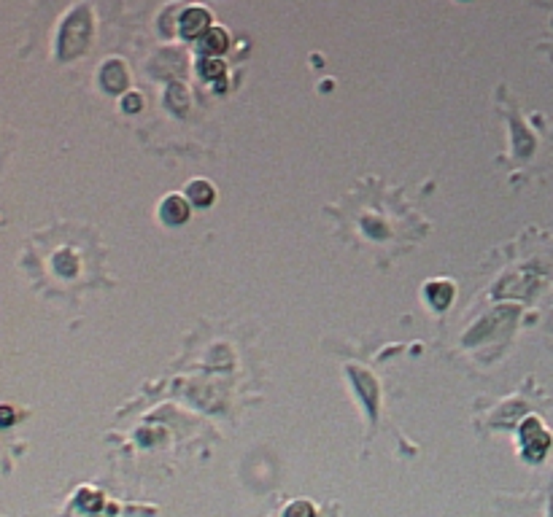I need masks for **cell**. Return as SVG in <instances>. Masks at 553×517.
Wrapping results in <instances>:
<instances>
[{
  "mask_svg": "<svg viewBox=\"0 0 553 517\" xmlns=\"http://www.w3.org/2000/svg\"><path fill=\"white\" fill-rule=\"evenodd\" d=\"M90 30H92V22H90V11L87 8H76L73 14L68 16V22L62 25L60 32V57L71 60V57H78L84 49H87V41H90Z\"/></svg>",
  "mask_w": 553,
  "mask_h": 517,
  "instance_id": "6da1fadb",
  "label": "cell"
},
{
  "mask_svg": "<svg viewBox=\"0 0 553 517\" xmlns=\"http://www.w3.org/2000/svg\"><path fill=\"white\" fill-rule=\"evenodd\" d=\"M551 447V434L537 418H526L521 423V450L529 461H540Z\"/></svg>",
  "mask_w": 553,
  "mask_h": 517,
  "instance_id": "7a4b0ae2",
  "label": "cell"
},
{
  "mask_svg": "<svg viewBox=\"0 0 553 517\" xmlns=\"http://www.w3.org/2000/svg\"><path fill=\"white\" fill-rule=\"evenodd\" d=\"M211 30V14L205 8H189L181 16V35L184 38H202Z\"/></svg>",
  "mask_w": 553,
  "mask_h": 517,
  "instance_id": "3957f363",
  "label": "cell"
},
{
  "mask_svg": "<svg viewBox=\"0 0 553 517\" xmlns=\"http://www.w3.org/2000/svg\"><path fill=\"white\" fill-rule=\"evenodd\" d=\"M159 216H162V221H165V224H184L186 218H189V205H186L184 197L173 194V197H168L165 202H162Z\"/></svg>",
  "mask_w": 553,
  "mask_h": 517,
  "instance_id": "277c9868",
  "label": "cell"
},
{
  "mask_svg": "<svg viewBox=\"0 0 553 517\" xmlns=\"http://www.w3.org/2000/svg\"><path fill=\"white\" fill-rule=\"evenodd\" d=\"M103 84H106L108 92H122L127 87V73H124L122 62H106L103 68Z\"/></svg>",
  "mask_w": 553,
  "mask_h": 517,
  "instance_id": "5b68a950",
  "label": "cell"
},
{
  "mask_svg": "<svg viewBox=\"0 0 553 517\" xmlns=\"http://www.w3.org/2000/svg\"><path fill=\"white\" fill-rule=\"evenodd\" d=\"M224 49H227V32L219 30V27H211V30L200 38V51L202 54H208V57L221 54Z\"/></svg>",
  "mask_w": 553,
  "mask_h": 517,
  "instance_id": "8992f818",
  "label": "cell"
},
{
  "mask_svg": "<svg viewBox=\"0 0 553 517\" xmlns=\"http://www.w3.org/2000/svg\"><path fill=\"white\" fill-rule=\"evenodd\" d=\"M427 297H430V302L437 307V310H443L448 307V302L454 299V286L448 283V280H435L427 286Z\"/></svg>",
  "mask_w": 553,
  "mask_h": 517,
  "instance_id": "52a82bcc",
  "label": "cell"
},
{
  "mask_svg": "<svg viewBox=\"0 0 553 517\" xmlns=\"http://www.w3.org/2000/svg\"><path fill=\"white\" fill-rule=\"evenodd\" d=\"M186 192H189V199H192L198 208H208L216 197L214 186H211V183H205V181L189 183V189H186Z\"/></svg>",
  "mask_w": 553,
  "mask_h": 517,
  "instance_id": "ba28073f",
  "label": "cell"
},
{
  "mask_svg": "<svg viewBox=\"0 0 553 517\" xmlns=\"http://www.w3.org/2000/svg\"><path fill=\"white\" fill-rule=\"evenodd\" d=\"M198 70H200V76L205 78V81H216V78L224 76V65L216 60V57H205Z\"/></svg>",
  "mask_w": 553,
  "mask_h": 517,
  "instance_id": "9c48e42d",
  "label": "cell"
},
{
  "mask_svg": "<svg viewBox=\"0 0 553 517\" xmlns=\"http://www.w3.org/2000/svg\"><path fill=\"white\" fill-rule=\"evenodd\" d=\"M284 517H313V506L308 502H294L286 512H284Z\"/></svg>",
  "mask_w": 553,
  "mask_h": 517,
  "instance_id": "30bf717a",
  "label": "cell"
},
{
  "mask_svg": "<svg viewBox=\"0 0 553 517\" xmlns=\"http://www.w3.org/2000/svg\"><path fill=\"white\" fill-rule=\"evenodd\" d=\"M138 108H140V97H138V94H130V97H124V111H127V113H135Z\"/></svg>",
  "mask_w": 553,
  "mask_h": 517,
  "instance_id": "8fae6325",
  "label": "cell"
},
{
  "mask_svg": "<svg viewBox=\"0 0 553 517\" xmlns=\"http://www.w3.org/2000/svg\"><path fill=\"white\" fill-rule=\"evenodd\" d=\"M81 506H90V509H95V506H100V499H95V493H81Z\"/></svg>",
  "mask_w": 553,
  "mask_h": 517,
  "instance_id": "7c38bea8",
  "label": "cell"
}]
</instances>
